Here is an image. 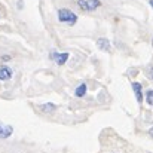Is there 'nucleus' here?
Returning <instances> with one entry per match:
<instances>
[{
	"instance_id": "obj_1",
	"label": "nucleus",
	"mask_w": 153,
	"mask_h": 153,
	"mask_svg": "<svg viewBox=\"0 0 153 153\" xmlns=\"http://www.w3.org/2000/svg\"><path fill=\"white\" fill-rule=\"evenodd\" d=\"M58 19L61 21V22H65V24H68V25H73V24H76V21H77V16L71 12V10H68V9H59L58 10Z\"/></svg>"
},
{
	"instance_id": "obj_2",
	"label": "nucleus",
	"mask_w": 153,
	"mask_h": 153,
	"mask_svg": "<svg viewBox=\"0 0 153 153\" xmlns=\"http://www.w3.org/2000/svg\"><path fill=\"white\" fill-rule=\"evenodd\" d=\"M100 4V0H77V6L83 10H95Z\"/></svg>"
},
{
	"instance_id": "obj_3",
	"label": "nucleus",
	"mask_w": 153,
	"mask_h": 153,
	"mask_svg": "<svg viewBox=\"0 0 153 153\" xmlns=\"http://www.w3.org/2000/svg\"><path fill=\"white\" fill-rule=\"evenodd\" d=\"M68 56H70V55H68L67 52H64V53H56V52H53V53H52V59H53L58 65H62V64L68 59Z\"/></svg>"
},
{
	"instance_id": "obj_4",
	"label": "nucleus",
	"mask_w": 153,
	"mask_h": 153,
	"mask_svg": "<svg viewBox=\"0 0 153 153\" xmlns=\"http://www.w3.org/2000/svg\"><path fill=\"white\" fill-rule=\"evenodd\" d=\"M12 132H13L12 126L0 123V138H9V137L12 135Z\"/></svg>"
},
{
	"instance_id": "obj_5",
	"label": "nucleus",
	"mask_w": 153,
	"mask_h": 153,
	"mask_svg": "<svg viewBox=\"0 0 153 153\" xmlns=\"http://www.w3.org/2000/svg\"><path fill=\"white\" fill-rule=\"evenodd\" d=\"M12 77V70L6 65L0 67V80H9Z\"/></svg>"
},
{
	"instance_id": "obj_6",
	"label": "nucleus",
	"mask_w": 153,
	"mask_h": 153,
	"mask_svg": "<svg viewBox=\"0 0 153 153\" xmlns=\"http://www.w3.org/2000/svg\"><path fill=\"white\" fill-rule=\"evenodd\" d=\"M97 45H98V48L102 49V51H108V49H110V42H108L107 39H104V37H100V39L97 40Z\"/></svg>"
},
{
	"instance_id": "obj_7",
	"label": "nucleus",
	"mask_w": 153,
	"mask_h": 153,
	"mask_svg": "<svg viewBox=\"0 0 153 153\" xmlns=\"http://www.w3.org/2000/svg\"><path fill=\"white\" fill-rule=\"evenodd\" d=\"M132 88H134V91H135L137 101H141V100H143V97H141V85L137 83V82H134V83H132Z\"/></svg>"
},
{
	"instance_id": "obj_8",
	"label": "nucleus",
	"mask_w": 153,
	"mask_h": 153,
	"mask_svg": "<svg viewBox=\"0 0 153 153\" xmlns=\"http://www.w3.org/2000/svg\"><path fill=\"white\" fill-rule=\"evenodd\" d=\"M85 92H86V85H85V83H82V85L76 89V97H83V95H85Z\"/></svg>"
},
{
	"instance_id": "obj_9",
	"label": "nucleus",
	"mask_w": 153,
	"mask_h": 153,
	"mask_svg": "<svg viewBox=\"0 0 153 153\" xmlns=\"http://www.w3.org/2000/svg\"><path fill=\"white\" fill-rule=\"evenodd\" d=\"M146 101H147V104L153 105V89L147 91V94H146Z\"/></svg>"
},
{
	"instance_id": "obj_10",
	"label": "nucleus",
	"mask_w": 153,
	"mask_h": 153,
	"mask_svg": "<svg viewBox=\"0 0 153 153\" xmlns=\"http://www.w3.org/2000/svg\"><path fill=\"white\" fill-rule=\"evenodd\" d=\"M42 108H43L45 111H52V110L55 108V105H53V104H45V105H43Z\"/></svg>"
},
{
	"instance_id": "obj_11",
	"label": "nucleus",
	"mask_w": 153,
	"mask_h": 153,
	"mask_svg": "<svg viewBox=\"0 0 153 153\" xmlns=\"http://www.w3.org/2000/svg\"><path fill=\"white\" fill-rule=\"evenodd\" d=\"M9 59H10V56H7V55L3 56V61H9Z\"/></svg>"
},
{
	"instance_id": "obj_12",
	"label": "nucleus",
	"mask_w": 153,
	"mask_h": 153,
	"mask_svg": "<svg viewBox=\"0 0 153 153\" xmlns=\"http://www.w3.org/2000/svg\"><path fill=\"white\" fill-rule=\"evenodd\" d=\"M149 135H150V137H152V138H153V126H152V128H150V131H149Z\"/></svg>"
},
{
	"instance_id": "obj_13",
	"label": "nucleus",
	"mask_w": 153,
	"mask_h": 153,
	"mask_svg": "<svg viewBox=\"0 0 153 153\" xmlns=\"http://www.w3.org/2000/svg\"><path fill=\"white\" fill-rule=\"evenodd\" d=\"M149 74H150V77H152V79H153V67H152V68H150V71H149Z\"/></svg>"
},
{
	"instance_id": "obj_14",
	"label": "nucleus",
	"mask_w": 153,
	"mask_h": 153,
	"mask_svg": "<svg viewBox=\"0 0 153 153\" xmlns=\"http://www.w3.org/2000/svg\"><path fill=\"white\" fill-rule=\"evenodd\" d=\"M149 3H150V6L153 7V0H149Z\"/></svg>"
},
{
	"instance_id": "obj_15",
	"label": "nucleus",
	"mask_w": 153,
	"mask_h": 153,
	"mask_svg": "<svg viewBox=\"0 0 153 153\" xmlns=\"http://www.w3.org/2000/svg\"><path fill=\"white\" fill-rule=\"evenodd\" d=\"M152 46H153V39H152Z\"/></svg>"
}]
</instances>
